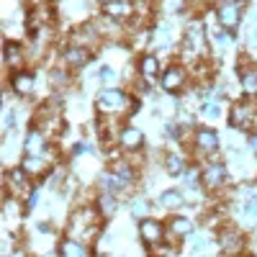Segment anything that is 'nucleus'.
I'll return each instance as SVG.
<instances>
[{"label": "nucleus", "instance_id": "nucleus-9", "mask_svg": "<svg viewBox=\"0 0 257 257\" xmlns=\"http://www.w3.org/2000/svg\"><path fill=\"white\" fill-rule=\"evenodd\" d=\"M219 249L226 257H242L244 254V234L237 226L219 229Z\"/></svg>", "mask_w": 257, "mask_h": 257}, {"label": "nucleus", "instance_id": "nucleus-15", "mask_svg": "<svg viewBox=\"0 0 257 257\" xmlns=\"http://www.w3.org/2000/svg\"><path fill=\"white\" fill-rule=\"evenodd\" d=\"M6 196H24V193H31L29 188V175L24 173V170H8L6 173Z\"/></svg>", "mask_w": 257, "mask_h": 257}, {"label": "nucleus", "instance_id": "nucleus-29", "mask_svg": "<svg viewBox=\"0 0 257 257\" xmlns=\"http://www.w3.org/2000/svg\"><path fill=\"white\" fill-rule=\"evenodd\" d=\"M208 247H211V242L206 237H193V257H203L208 252Z\"/></svg>", "mask_w": 257, "mask_h": 257}, {"label": "nucleus", "instance_id": "nucleus-25", "mask_svg": "<svg viewBox=\"0 0 257 257\" xmlns=\"http://www.w3.org/2000/svg\"><path fill=\"white\" fill-rule=\"evenodd\" d=\"M185 203V196H183V190L180 188H167L160 193V206L162 208H180Z\"/></svg>", "mask_w": 257, "mask_h": 257}, {"label": "nucleus", "instance_id": "nucleus-12", "mask_svg": "<svg viewBox=\"0 0 257 257\" xmlns=\"http://www.w3.org/2000/svg\"><path fill=\"white\" fill-rule=\"evenodd\" d=\"M103 16H108V18L118 21V24H123V21L137 16V0H111V3L103 6Z\"/></svg>", "mask_w": 257, "mask_h": 257}, {"label": "nucleus", "instance_id": "nucleus-1", "mask_svg": "<svg viewBox=\"0 0 257 257\" xmlns=\"http://www.w3.org/2000/svg\"><path fill=\"white\" fill-rule=\"evenodd\" d=\"M208 34H206V26L201 18H193L188 21V26L180 36V62L185 67H193L198 62H206L208 57Z\"/></svg>", "mask_w": 257, "mask_h": 257}, {"label": "nucleus", "instance_id": "nucleus-19", "mask_svg": "<svg viewBox=\"0 0 257 257\" xmlns=\"http://www.w3.org/2000/svg\"><path fill=\"white\" fill-rule=\"evenodd\" d=\"M196 231V224L188 216H173L167 221V237L170 239H185V237H193Z\"/></svg>", "mask_w": 257, "mask_h": 257}, {"label": "nucleus", "instance_id": "nucleus-20", "mask_svg": "<svg viewBox=\"0 0 257 257\" xmlns=\"http://www.w3.org/2000/svg\"><path fill=\"white\" fill-rule=\"evenodd\" d=\"M162 167H165V173L173 175V178H183L188 173V162H185V157L180 152H165Z\"/></svg>", "mask_w": 257, "mask_h": 257}, {"label": "nucleus", "instance_id": "nucleus-10", "mask_svg": "<svg viewBox=\"0 0 257 257\" xmlns=\"http://www.w3.org/2000/svg\"><path fill=\"white\" fill-rule=\"evenodd\" d=\"M139 239L152 249V247H157V244H162L165 239H167V224H162V221H157V219H142L139 221Z\"/></svg>", "mask_w": 257, "mask_h": 257}, {"label": "nucleus", "instance_id": "nucleus-31", "mask_svg": "<svg viewBox=\"0 0 257 257\" xmlns=\"http://www.w3.org/2000/svg\"><path fill=\"white\" fill-rule=\"evenodd\" d=\"M16 123H18L16 111H8V113H6V123H3V126H6V128H3V134H6V137H8V134L13 132V128H16Z\"/></svg>", "mask_w": 257, "mask_h": 257}, {"label": "nucleus", "instance_id": "nucleus-16", "mask_svg": "<svg viewBox=\"0 0 257 257\" xmlns=\"http://www.w3.org/2000/svg\"><path fill=\"white\" fill-rule=\"evenodd\" d=\"M11 88H13V93L16 95H31L34 93V88H36V77H34V72L31 70H16L13 75H11Z\"/></svg>", "mask_w": 257, "mask_h": 257}, {"label": "nucleus", "instance_id": "nucleus-28", "mask_svg": "<svg viewBox=\"0 0 257 257\" xmlns=\"http://www.w3.org/2000/svg\"><path fill=\"white\" fill-rule=\"evenodd\" d=\"M116 77H118V75H116V70L111 67V64H103V67H98V82H103V85H111Z\"/></svg>", "mask_w": 257, "mask_h": 257}, {"label": "nucleus", "instance_id": "nucleus-27", "mask_svg": "<svg viewBox=\"0 0 257 257\" xmlns=\"http://www.w3.org/2000/svg\"><path fill=\"white\" fill-rule=\"evenodd\" d=\"M157 3H160V11H162V13L173 16V13H180V11L190 3V0H157Z\"/></svg>", "mask_w": 257, "mask_h": 257}, {"label": "nucleus", "instance_id": "nucleus-36", "mask_svg": "<svg viewBox=\"0 0 257 257\" xmlns=\"http://www.w3.org/2000/svg\"><path fill=\"white\" fill-rule=\"evenodd\" d=\"M100 3H103V6H105V3H111V0H100Z\"/></svg>", "mask_w": 257, "mask_h": 257}, {"label": "nucleus", "instance_id": "nucleus-35", "mask_svg": "<svg viewBox=\"0 0 257 257\" xmlns=\"http://www.w3.org/2000/svg\"><path fill=\"white\" fill-rule=\"evenodd\" d=\"M242 257H257V254H254V252H244Z\"/></svg>", "mask_w": 257, "mask_h": 257}, {"label": "nucleus", "instance_id": "nucleus-2", "mask_svg": "<svg viewBox=\"0 0 257 257\" xmlns=\"http://www.w3.org/2000/svg\"><path fill=\"white\" fill-rule=\"evenodd\" d=\"M95 105H98L100 116L116 118L118 113H123V108H128V113H134L137 111V98L128 95L121 88H103L98 93V98H95Z\"/></svg>", "mask_w": 257, "mask_h": 257}, {"label": "nucleus", "instance_id": "nucleus-8", "mask_svg": "<svg viewBox=\"0 0 257 257\" xmlns=\"http://www.w3.org/2000/svg\"><path fill=\"white\" fill-rule=\"evenodd\" d=\"M237 77H239L242 98H257V62L242 54L237 62Z\"/></svg>", "mask_w": 257, "mask_h": 257}, {"label": "nucleus", "instance_id": "nucleus-4", "mask_svg": "<svg viewBox=\"0 0 257 257\" xmlns=\"http://www.w3.org/2000/svg\"><path fill=\"white\" fill-rule=\"evenodd\" d=\"M244 11H247L244 0H219V3H213V16H216V21H219V29L229 31L231 36L242 26Z\"/></svg>", "mask_w": 257, "mask_h": 257}, {"label": "nucleus", "instance_id": "nucleus-24", "mask_svg": "<svg viewBox=\"0 0 257 257\" xmlns=\"http://www.w3.org/2000/svg\"><path fill=\"white\" fill-rule=\"evenodd\" d=\"M95 208L103 219L113 216V211L118 208V196H111V193H100V196L95 198Z\"/></svg>", "mask_w": 257, "mask_h": 257}, {"label": "nucleus", "instance_id": "nucleus-34", "mask_svg": "<svg viewBox=\"0 0 257 257\" xmlns=\"http://www.w3.org/2000/svg\"><path fill=\"white\" fill-rule=\"evenodd\" d=\"M252 44H254V49H257V29H252Z\"/></svg>", "mask_w": 257, "mask_h": 257}, {"label": "nucleus", "instance_id": "nucleus-33", "mask_svg": "<svg viewBox=\"0 0 257 257\" xmlns=\"http://www.w3.org/2000/svg\"><path fill=\"white\" fill-rule=\"evenodd\" d=\"M247 147H249V152H254V155H257V132L247 134Z\"/></svg>", "mask_w": 257, "mask_h": 257}, {"label": "nucleus", "instance_id": "nucleus-6", "mask_svg": "<svg viewBox=\"0 0 257 257\" xmlns=\"http://www.w3.org/2000/svg\"><path fill=\"white\" fill-rule=\"evenodd\" d=\"M188 82H190V72H188V67L183 62H170L160 75V88L170 95L183 93L188 88Z\"/></svg>", "mask_w": 257, "mask_h": 257}, {"label": "nucleus", "instance_id": "nucleus-14", "mask_svg": "<svg viewBox=\"0 0 257 257\" xmlns=\"http://www.w3.org/2000/svg\"><path fill=\"white\" fill-rule=\"evenodd\" d=\"M18 167L24 170L29 178H44L49 173V160H47V155H24Z\"/></svg>", "mask_w": 257, "mask_h": 257}, {"label": "nucleus", "instance_id": "nucleus-26", "mask_svg": "<svg viewBox=\"0 0 257 257\" xmlns=\"http://www.w3.org/2000/svg\"><path fill=\"white\" fill-rule=\"evenodd\" d=\"M198 113H203L208 121H216V118H221V105L216 100H201Z\"/></svg>", "mask_w": 257, "mask_h": 257}, {"label": "nucleus", "instance_id": "nucleus-17", "mask_svg": "<svg viewBox=\"0 0 257 257\" xmlns=\"http://www.w3.org/2000/svg\"><path fill=\"white\" fill-rule=\"evenodd\" d=\"M47 149H52L47 134L41 132L39 126H34L29 132V137H26V142H24V152L26 155H47Z\"/></svg>", "mask_w": 257, "mask_h": 257}, {"label": "nucleus", "instance_id": "nucleus-11", "mask_svg": "<svg viewBox=\"0 0 257 257\" xmlns=\"http://www.w3.org/2000/svg\"><path fill=\"white\" fill-rule=\"evenodd\" d=\"M93 49L90 47H82V44H67L62 49V59H64V67L67 70H82L93 62Z\"/></svg>", "mask_w": 257, "mask_h": 257}, {"label": "nucleus", "instance_id": "nucleus-13", "mask_svg": "<svg viewBox=\"0 0 257 257\" xmlns=\"http://www.w3.org/2000/svg\"><path fill=\"white\" fill-rule=\"evenodd\" d=\"M118 147L123 149V152H139V149L144 147L142 128H137V126H132V123L121 126V132H118Z\"/></svg>", "mask_w": 257, "mask_h": 257}, {"label": "nucleus", "instance_id": "nucleus-22", "mask_svg": "<svg viewBox=\"0 0 257 257\" xmlns=\"http://www.w3.org/2000/svg\"><path fill=\"white\" fill-rule=\"evenodd\" d=\"M59 257H90V249L88 244H85L82 239H62L59 242Z\"/></svg>", "mask_w": 257, "mask_h": 257}, {"label": "nucleus", "instance_id": "nucleus-7", "mask_svg": "<svg viewBox=\"0 0 257 257\" xmlns=\"http://www.w3.org/2000/svg\"><path fill=\"white\" fill-rule=\"evenodd\" d=\"M229 183V170L224 162L219 160H206V165L201 167V185L208 193H219L221 188H226Z\"/></svg>", "mask_w": 257, "mask_h": 257}, {"label": "nucleus", "instance_id": "nucleus-18", "mask_svg": "<svg viewBox=\"0 0 257 257\" xmlns=\"http://www.w3.org/2000/svg\"><path fill=\"white\" fill-rule=\"evenodd\" d=\"M24 62H26V54H24V47L18 41H6L3 47V64L8 70H24Z\"/></svg>", "mask_w": 257, "mask_h": 257}, {"label": "nucleus", "instance_id": "nucleus-23", "mask_svg": "<svg viewBox=\"0 0 257 257\" xmlns=\"http://www.w3.org/2000/svg\"><path fill=\"white\" fill-rule=\"evenodd\" d=\"M139 75L144 80H155L160 77V57L155 52H149V54H142L139 57Z\"/></svg>", "mask_w": 257, "mask_h": 257}, {"label": "nucleus", "instance_id": "nucleus-5", "mask_svg": "<svg viewBox=\"0 0 257 257\" xmlns=\"http://www.w3.org/2000/svg\"><path fill=\"white\" fill-rule=\"evenodd\" d=\"M190 147L196 149V155H201L203 160H219V147H221V137L216 128L211 126H196L190 137Z\"/></svg>", "mask_w": 257, "mask_h": 257}, {"label": "nucleus", "instance_id": "nucleus-30", "mask_svg": "<svg viewBox=\"0 0 257 257\" xmlns=\"http://www.w3.org/2000/svg\"><path fill=\"white\" fill-rule=\"evenodd\" d=\"M147 208H149L147 198H137V201L132 203V213H134L137 219H139V216H142V219H147V216H144V213H147Z\"/></svg>", "mask_w": 257, "mask_h": 257}, {"label": "nucleus", "instance_id": "nucleus-3", "mask_svg": "<svg viewBox=\"0 0 257 257\" xmlns=\"http://www.w3.org/2000/svg\"><path fill=\"white\" fill-rule=\"evenodd\" d=\"M229 126L242 134L257 132V98H242L229 108Z\"/></svg>", "mask_w": 257, "mask_h": 257}, {"label": "nucleus", "instance_id": "nucleus-32", "mask_svg": "<svg viewBox=\"0 0 257 257\" xmlns=\"http://www.w3.org/2000/svg\"><path fill=\"white\" fill-rule=\"evenodd\" d=\"M36 203H39V190H36V188H31L29 198H26V213H29V211H31V208L36 206Z\"/></svg>", "mask_w": 257, "mask_h": 257}, {"label": "nucleus", "instance_id": "nucleus-21", "mask_svg": "<svg viewBox=\"0 0 257 257\" xmlns=\"http://www.w3.org/2000/svg\"><path fill=\"white\" fill-rule=\"evenodd\" d=\"M173 26L167 24V21H160V24H155L152 29V47L155 49H167V47H173Z\"/></svg>", "mask_w": 257, "mask_h": 257}]
</instances>
